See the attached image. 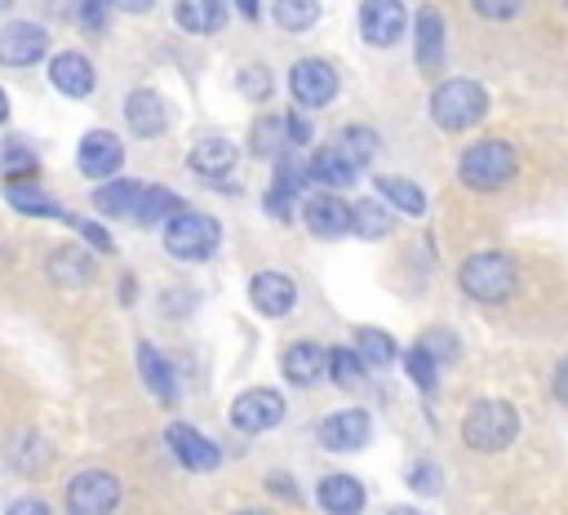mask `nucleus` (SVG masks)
Segmentation results:
<instances>
[{
  "instance_id": "obj_1",
  "label": "nucleus",
  "mask_w": 568,
  "mask_h": 515,
  "mask_svg": "<svg viewBox=\"0 0 568 515\" xmlns=\"http://www.w3.org/2000/svg\"><path fill=\"white\" fill-rule=\"evenodd\" d=\"M457 178L470 186V191H497L515 178V147L501 142V138H479L462 151L457 160Z\"/></svg>"
},
{
  "instance_id": "obj_2",
  "label": "nucleus",
  "mask_w": 568,
  "mask_h": 515,
  "mask_svg": "<svg viewBox=\"0 0 568 515\" xmlns=\"http://www.w3.org/2000/svg\"><path fill=\"white\" fill-rule=\"evenodd\" d=\"M515 280H519L515 262H510L506 253H497V249L470 253V258L462 262V271H457L462 293L475 297V302H506V297L515 293Z\"/></svg>"
},
{
  "instance_id": "obj_3",
  "label": "nucleus",
  "mask_w": 568,
  "mask_h": 515,
  "mask_svg": "<svg viewBox=\"0 0 568 515\" xmlns=\"http://www.w3.org/2000/svg\"><path fill=\"white\" fill-rule=\"evenodd\" d=\"M519 435V413L506 404V400H479L466 408L462 417V440L466 448H479V453H501L506 444H515Z\"/></svg>"
},
{
  "instance_id": "obj_4",
  "label": "nucleus",
  "mask_w": 568,
  "mask_h": 515,
  "mask_svg": "<svg viewBox=\"0 0 568 515\" xmlns=\"http://www.w3.org/2000/svg\"><path fill=\"white\" fill-rule=\"evenodd\" d=\"M484 111H488V93H484V84H475V80H444V84H435V93H430V120H435L444 133H462V129L479 124Z\"/></svg>"
},
{
  "instance_id": "obj_5",
  "label": "nucleus",
  "mask_w": 568,
  "mask_h": 515,
  "mask_svg": "<svg viewBox=\"0 0 568 515\" xmlns=\"http://www.w3.org/2000/svg\"><path fill=\"white\" fill-rule=\"evenodd\" d=\"M222 231H217V218L209 213H195V209H178L169 222H164V249L182 262H204L213 249H217Z\"/></svg>"
},
{
  "instance_id": "obj_6",
  "label": "nucleus",
  "mask_w": 568,
  "mask_h": 515,
  "mask_svg": "<svg viewBox=\"0 0 568 515\" xmlns=\"http://www.w3.org/2000/svg\"><path fill=\"white\" fill-rule=\"evenodd\" d=\"M120 506V479L111 471H80L71 484H67V511L71 515H111Z\"/></svg>"
},
{
  "instance_id": "obj_7",
  "label": "nucleus",
  "mask_w": 568,
  "mask_h": 515,
  "mask_svg": "<svg viewBox=\"0 0 568 515\" xmlns=\"http://www.w3.org/2000/svg\"><path fill=\"white\" fill-rule=\"evenodd\" d=\"M288 93L297 107H328L337 98V71L324 58H302L288 67Z\"/></svg>"
},
{
  "instance_id": "obj_8",
  "label": "nucleus",
  "mask_w": 568,
  "mask_h": 515,
  "mask_svg": "<svg viewBox=\"0 0 568 515\" xmlns=\"http://www.w3.org/2000/svg\"><path fill=\"white\" fill-rule=\"evenodd\" d=\"M302 222H306L311 235H320V240H337V235H351V231H355V213H351V204H346L337 191H315V195H306Z\"/></svg>"
},
{
  "instance_id": "obj_9",
  "label": "nucleus",
  "mask_w": 568,
  "mask_h": 515,
  "mask_svg": "<svg viewBox=\"0 0 568 515\" xmlns=\"http://www.w3.org/2000/svg\"><path fill=\"white\" fill-rule=\"evenodd\" d=\"M280 417H284V395L271 391V386H253V391H244V395L231 404V426L244 431V435L271 431Z\"/></svg>"
},
{
  "instance_id": "obj_10",
  "label": "nucleus",
  "mask_w": 568,
  "mask_h": 515,
  "mask_svg": "<svg viewBox=\"0 0 568 515\" xmlns=\"http://www.w3.org/2000/svg\"><path fill=\"white\" fill-rule=\"evenodd\" d=\"M408 27L404 0H359V36L373 49H390Z\"/></svg>"
},
{
  "instance_id": "obj_11",
  "label": "nucleus",
  "mask_w": 568,
  "mask_h": 515,
  "mask_svg": "<svg viewBox=\"0 0 568 515\" xmlns=\"http://www.w3.org/2000/svg\"><path fill=\"white\" fill-rule=\"evenodd\" d=\"M368 435H373V426H368L364 408H337L320 422V444L328 453H355V448L368 444Z\"/></svg>"
},
{
  "instance_id": "obj_12",
  "label": "nucleus",
  "mask_w": 568,
  "mask_h": 515,
  "mask_svg": "<svg viewBox=\"0 0 568 515\" xmlns=\"http://www.w3.org/2000/svg\"><path fill=\"white\" fill-rule=\"evenodd\" d=\"M49 53V36L36 22H9L0 27V67H31Z\"/></svg>"
},
{
  "instance_id": "obj_13",
  "label": "nucleus",
  "mask_w": 568,
  "mask_h": 515,
  "mask_svg": "<svg viewBox=\"0 0 568 515\" xmlns=\"http://www.w3.org/2000/svg\"><path fill=\"white\" fill-rule=\"evenodd\" d=\"M235 160H240V147H235L231 138H222V133H204V138H195V147H191V155H186L191 173L213 178V182H222V178L235 169Z\"/></svg>"
},
{
  "instance_id": "obj_14",
  "label": "nucleus",
  "mask_w": 568,
  "mask_h": 515,
  "mask_svg": "<svg viewBox=\"0 0 568 515\" xmlns=\"http://www.w3.org/2000/svg\"><path fill=\"white\" fill-rule=\"evenodd\" d=\"M248 297H253V306H257L262 315L280 320V315H288V311L297 306V284H293L284 271H257V275L248 280Z\"/></svg>"
},
{
  "instance_id": "obj_15",
  "label": "nucleus",
  "mask_w": 568,
  "mask_h": 515,
  "mask_svg": "<svg viewBox=\"0 0 568 515\" xmlns=\"http://www.w3.org/2000/svg\"><path fill=\"white\" fill-rule=\"evenodd\" d=\"M120 160H124V147H120L115 133L93 129V133L80 138V155H75V164H80L84 178H111V173L120 169Z\"/></svg>"
},
{
  "instance_id": "obj_16",
  "label": "nucleus",
  "mask_w": 568,
  "mask_h": 515,
  "mask_svg": "<svg viewBox=\"0 0 568 515\" xmlns=\"http://www.w3.org/2000/svg\"><path fill=\"white\" fill-rule=\"evenodd\" d=\"M306 178H311V169L302 164V155H297V151H280V155H275V182H271L266 209H271L275 218H288V213H293V209H288V200H293V195H302Z\"/></svg>"
},
{
  "instance_id": "obj_17",
  "label": "nucleus",
  "mask_w": 568,
  "mask_h": 515,
  "mask_svg": "<svg viewBox=\"0 0 568 515\" xmlns=\"http://www.w3.org/2000/svg\"><path fill=\"white\" fill-rule=\"evenodd\" d=\"M164 440H169V448L178 453V462H182L186 471H213V466L222 462L217 444H213L209 435H200L195 426H186V422H173V426L164 431Z\"/></svg>"
},
{
  "instance_id": "obj_18",
  "label": "nucleus",
  "mask_w": 568,
  "mask_h": 515,
  "mask_svg": "<svg viewBox=\"0 0 568 515\" xmlns=\"http://www.w3.org/2000/svg\"><path fill=\"white\" fill-rule=\"evenodd\" d=\"M413 53H417V67L422 71H439L444 67V13L435 4H422L417 9V22H413Z\"/></svg>"
},
{
  "instance_id": "obj_19",
  "label": "nucleus",
  "mask_w": 568,
  "mask_h": 515,
  "mask_svg": "<svg viewBox=\"0 0 568 515\" xmlns=\"http://www.w3.org/2000/svg\"><path fill=\"white\" fill-rule=\"evenodd\" d=\"M124 124L138 138H160L169 129V102L155 89H133L129 102H124Z\"/></svg>"
},
{
  "instance_id": "obj_20",
  "label": "nucleus",
  "mask_w": 568,
  "mask_h": 515,
  "mask_svg": "<svg viewBox=\"0 0 568 515\" xmlns=\"http://www.w3.org/2000/svg\"><path fill=\"white\" fill-rule=\"evenodd\" d=\"M93 275H98V262H93L89 249H80V244H58V249L49 253V280L62 284V289H84V284H93Z\"/></svg>"
},
{
  "instance_id": "obj_21",
  "label": "nucleus",
  "mask_w": 568,
  "mask_h": 515,
  "mask_svg": "<svg viewBox=\"0 0 568 515\" xmlns=\"http://www.w3.org/2000/svg\"><path fill=\"white\" fill-rule=\"evenodd\" d=\"M49 80H53V89L67 93V98H89L93 84H98L93 62H89L84 53H58V58H49Z\"/></svg>"
},
{
  "instance_id": "obj_22",
  "label": "nucleus",
  "mask_w": 568,
  "mask_h": 515,
  "mask_svg": "<svg viewBox=\"0 0 568 515\" xmlns=\"http://www.w3.org/2000/svg\"><path fill=\"white\" fill-rule=\"evenodd\" d=\"M324 373H328V351H324V346H315V342H293V346L284 351V377H288L293 386H315Z\"/></svg>"
},
{
  "instance_id": "obj_23",
  "label": "nucleus",
  "mask_w": 568,
  "mask_h": 515,
  "mask_svg": "<svg viewBox=\"0 0 568 515\" xmlns=\"http://www.w3.org/2000/svg\"><path fill=\"white\" fill-rule=\"evenodd\" d=\"M142 186H146V182H138V178H111V182H102V186L93 191V204H98V213H106V218H129V222H133L138 200H142Z\"/></svg>"
},
{
  "instance_id": "obj_24",
  "label": "nucleus",
  "mask_w": 568,
  "mask_h": 515,
  "mask_svg": "<svg viewBox=\"0 0 568 515\" xmlns=\"http://www.w3.org/2000/svg\"><path fill=\"white\" fill-rule=\"evenodd\" d=\"M138 373L146 382V391L160 400V404H178V382H173V368L169 360L151 346V342H138Z\"/></svg>"
},
{
  "instance_id": "obj_25",
  "label": "nucleus",
  "mask_w": 568,
  "mask_h": 515,
  "mask_svg": "<svg viewBox=\"0 0 568 515\" xmlns=\"http://www.w3.org/2000/svg\"><path fill=\"white\" fill-rule=\"evenodd\" d=\"M315 497L328 515H359L364 511V484L351 479V475H324Z\"/></svg>"
},
{
  "instance_id": "obj_26",
  "label": "nucleus",
  "mask_w": 568,
  "mask_h": 515,
  "mask_svg": "<svg viewBox=\"0 0 568 515\" xmlns=\"http://www.w3.org/2000/svg\"><path fill=\"white\" fill-rule=\"evenodd\" d=\"M173 18L186 36H213L226 22V0H178Z\"/></svg>"
},
{
  "instance_id": "obj_27",
  "label": "nucleus",
  "mask_w": 568,
  "mask_h": 515,
  "mask_svg": "<svg viewBox=\"0 0 568 515\" xmlns=\"http://www.w3.org/2000/svg\"><path fill=\"white\" fill-rule=\"evenodd\" d=\"M306 169H311V182H320V186H333V191L351 186V182H355V173H359V169H355V164H351V160H346L337 147H324V151H315Z\"/></svg>"
},
{
  "instance_id": "obj_28",
  "label": "nucleus",
  "mask_w": 568,
  "mask_h": 515,
  "mask_svg": "<svg viewBox=\"0 0 568 515\" xmlns=\"http://www.w3.org/2000/svg\"><path fill=\"white\" fill-rule=\"evenodd\" d=\"M4 200L18 209V213H36V218H62L67 222V213H62V204L58 200H49L36 182H4Z\"/></svg>"
},
{
  "instance_id": "obj_29",
  "label": "nucleus",
  "mask_w": 568,
  "mask_h": 515,
  "mask_svg": "<svg viewBox=\"0 0 568 515\" xmlns=\"http://www.w3.org/2000/svg\"><path fill=\"white\" fill-rule=\"evenodd\" d=\"M373 186H377V195H382L395 213H408V218H422V213H426V195L417 191V182H408V178H377Z\"/></svg>"
},
{
  "instance_id": "obj_30",
  "label": "nucleus",
  "mask_w": 568,
  "mask_h": 515,
  "mask_svg": "<svg viewBox=\"0 0 568 515\" xmlns=\"http://www.w3.org/2000/svg\"><path fill=\"white\" fill-rule=\"evenodd\" d=\"M182 209V200L169 191V186H142V200H138V213H133V222L138 226H155V222H169L173 213Z\"/></svg>"
},
{
  "instance_id": "obj_31",
  "label": "nucleus",
  "mask_w": 568,
  "mask_h": 515,
  "mask_svg": "<svg viewBox=\"0 0 568 515\" xmlns=\"http://www.w3.org/2000/svg\"><path fill=\"white\" fill-rule=\"evenodd\" d=\"M351 213H355V235H364V240H386L395 226L386 200H359V204H351Z\"/></svg>"
},
{
  "instance_id": "obj_32",
  "label": "nucleus",
  "mask_w": 568,
  "mask_h": 515,
  "mask_svg": "<svg viewBox=\"0 0 568 515\" xmlns=\"http://www.w3.org/2000/svg\"><path fill=\"white\" fill-rule=\"evenodd\" d=\"M9 457H13V466H18L22 475H40L44 462H49V444H44V435L22 431V435L9 444Z\"/></svg>"
},
{
  "instance_id": "obj_33",
  "label": "nucleus",
  "mask_w": 568,
  "mask_h": 515,
  "mask_svg": "<svg viewBox=\"0 0 568 515\" xmlns=\"http://www.w3.org/2000/svg\"><path fill=\"white\" fill-rule=\"evenodd\" d=\"M271 18L284 31H311L320 22V0H275L271 4Z\"/></svg>"
},
{
  "instance_id": "obj_34",
  "label": "nucleus",
  "mask_w": 568,
  "mask_h": 515,
  "mask_svg": "<svg viewBox=\"0 0 568 515\" xmlns=\"http://www.w3.org/2000/svg\"><path fill=\"white\" fill-rule=\"evenodd\" d=\"M377 147H382V138H377L373 129H364V124H351V129H342V138H337V151H342L355 169H364V164L377 155Z\"/></svg>"
},
{
  "instance_id": "obj_35",
  "label": "nucleus",
  "mask_w": 568,
  "mask_h": 515,
  "mask_svg": "<svg viewBox=\"0 0 568 515\" xmlns=\"http://www.w3.org/2000/svg\"><path fill=\"white\" fill-rule=\"evenodd\" d=\"M364 373H368V364L359 360L355 346H333V351H328V377H333L337 386L355 391V386L364 382Z\"/></svg>"
},
{
  "instance_id": "obj_36",
  "label": "nucleus",
  "mask_w": 568,
  "mask_h": 515,
  "mask_svg": "<svg viewBox=\"0 0 568 515\" xmlns=\"http://www.w3.org/2000/svg\"><path fill=\"white\" fill-rule=\"evenodd\" d=\"M0 173H4V182H31L36 178V151L18 138H9L0 151Z\"/></svg>"
},
{
  "instance_id": "obj_37",
  "label": "nucleus",
  "mask_w": 568,
  "mask_h": 515,
  "mask_svg": "<svg viewBox=\"0 0 568 515\" xmlns=\"http://www.w3.org/2000/svg\"><path fill=\"white\" fill-rule=\"evenodd\" d=\"M284 142H288V133H284V115H262V120L253 124V133H248V147H253L257 155H280Z\"/></svg>"
},
{
  "instance_id": "obj_38",
  "label": "nucleus",
  "mask_w": 568,
  "mask_h": 515,
  "mask_svg": "<svg viewBox=\"0 0 568 515\" xmlns=\"http://www.w3.org/2000/svg\"><path fill=\"white\" fill-rule=\"evenodd\" d=\"M355 351H359V360H364L368 368H382V364L395 360V342H390L382 329H359V333H355Z\"/></svg>"
},
{
  "instance_id": "obj_39",
  "label": "nucleus",
  "mask_w": 568,
  "mask_h": 515,
  "mask_svg": "<svg viewBox=\"0 0 568 515\" xmlns=\"http://www.w3.org/2000/svg\"><path fill=\"white\" fill-rule=\"evenodd\" d=\"M417 346H422V351H426V355H430V360H435L439 368H444V364H453V360L462 355V342H457V337H453L448 329H426Z\"/></svg>"
},
{
  "instance_id": "obj_40",
  "label": "nucleus",
  "mask_w": 568,
  "mask_h": 515,
  "mask_svg": "<svg viewBox=\"0 0 568 515\" xmlns=\"http://www.w3.org/2000/svg\"><path fill=\"white\" fill-rule=\"evenodd\" d=\"M235 89H240L248 102H266L275 84H271V71H266V67L248 62V67H240V80H235Z\"/></svg>"
},
{
  "instance_id": "obj_41",
  "label": "nucleus",
  "mask_w": 568,
  "mask_h": 515,
  "mask_svg": "<svg viewBox=\"0 0 568 515\" xmlns=\"http://www.w3.org/2000/svg\"><path fill=\"white\" fill-rule=\"evenodd\" d=\"M404 368H408V377L422 386V391H435V377H439V364L422 351V346H408V355H404Z\"/></svg>"
},
{
  "instance_id": "obj_42",
  "label": "nucleus",
  "mask_w": 568,
  "mask_h": 515,
  "mask_svg": "<svg viewBox=\"0 0 568 515\" xmlns=\"http://www.w3.org/2000/svg\"><path fill=\"white\" fill-rule=\"evenodd\" d=\"M408 488L413 493H439L444 488V471L435 462H413L408 466Z\"/></svg>"
},
{
  "instance_id": "obj_43",
  "label": "nucleus",
  "mask_w": 568,
  "mask_h": 515,
  "mask_svg": "<svg viewBox=\"0 0 568 515\" xmlns=\"http://www.w3.org/2000/svg\"><path fill=\"white\" fill-rule=\"evenodd\" d=\"M519 4H524V0H470V9H475L479 18H488V22H506V18H515Z\"/></svg>"
},
{
  "instance_id": "obj_44",
  "label": "nucleus",
  "mask_w": 568,
  "mask_h": 515,
  "mask_svg": "<svg viewBox=\"0 0 568 515\" xmlns=\"http://www.w3.org/2000/svg\"><path fill=\"white\" fill-rule=\"evenodd\" d=\"M111 4H115V0H80V27H84V31H102Z\"/></svg>"
},
{
  "instance_id": "obj_45",
  "label": "nucleus",
  "mask_w": 568,
  "mask_h": 515,
  "mask_svg": "<svg viewBox=\"0 0 568 515\" xmlns=\"http://www.w3.org/2000/svg\"><path fill=\"white\" fill-rule=\"evenodd\" d=\"M284 133H288V147L297 151V147H306V142H311V133H315V129H311V120H306L302 111H288V115H284Z\"/></svg>"
},
{
  "instance_id": "obj_46",
  "label": "nucleus",
  "mask_w": 568,
  "mask_h": 515,
  "mask_svg": "<svg viewBox=\"0 0 568 515\" xmlns=\"http://www.w3.org/2000/svg\"><path fill=\"white\" fill-rule=\"evenodd\" d=\"M67 222H71V226H75V231H80L98 253H111V235H106L98 222H84V218H71V213H67Z\"/></svg>"
},
{
  "instance_id": "obj_47",
  "label": "nucleus",
  "mask_w": 568,
  "mask_h": 515,
  "mask_svg": "<svg viewBox=\"0 0 568 515\" xmlns=\"http://www.w3.org/2000/svg\"><path fill=\"white\" fill-rule=\"evenodd\" d=\"M4 515H53L40 497H18V502H9V511Z\"/></svg>"
},
{
  "instance_id": "obj_48",
  "label": "nucleus",
  "mask_w": 568,
  "mask_h": 515,
  "mask_svg": "<svg viewBox=\"0 0 568 515\" xmlns=\"http://www.w3.org/2000/svg\"><path fill=\"white\" fill-rule=\"evenodd\" d=\"M550 386H555V400H564V404H568V360H559V368H555Z\"/></svg>"
},
{
  "instance_id": "obj_49",
  "label": "nucleus",
  "mask_w": 568,
  "mask_h": 515,
  "mask_svg": "<svg viewBox=\"0 0 568 515\" xmlns=\"http://www.w3.org/2000/svg\"><path fill=\"white\" fill-rule=\"evenodd\" d=\"M266 488H271V493H280V497H288V502H297V488H293L284 475H271V479H266Z\"/></svg>"
},
{
  "instance_id": "obj_50",
  "label": "nucleus",
  "mask_w": 568,
  "mask_h": 515,
  "mask_svg": "<svg viewBox=\"0 0 568 515\" xmlns=\"http://www.w3.org/2000/svg\"><path fill=\"white\" fill-rule=\"evenodd\" d=\"M124 13H146V9H155V0H115Z\"/></svg>"
},
{
  "instance_id": "obj_51",
  "label": "nucleus",
  "mask_w": 568,
  "mask_h": 515,
  "mask_svg": "<svg viewBox=\"0 0 568 515\" xmlns=\"http://www.w3.org/2000/svg\"><path fill=\"white\" fill-rule=\"evenodd\" d=\"M235 9H240V13L248 18V22H253V18L262 13V4H257V0H235Z\"/></svg>"
},
{
  "instance_id": "obj_52",
  "label": "nucleus",
  "mask_w": 568,
  "mask_h": 515,
  "mask_svg": "<svg viewBox=\"0 0 568 515\" xmlns=\"http://www.w3.org/2000/svg\"><path fill=\"white\" fill-rule=\"evenodd\" d=\"M120 302H133V280H120Z\"/></svg>"
},
{
  "instance_id": "obj_53",
  "label": "nucleus",
  "mask_w": 568,
  "mask_h": 515,
  "mask_svg": "<svg viewBox=\"0 0 568 515\" xmlns=\"http://www.w3.org/2000/svg\"><path fill=\"white\" fill-rule=\"evenodd\" d=\"M386 515H426V511H417V506H390Z\"/></svg>"
},
{
  "instance_id": "obj_54",
  "label": "nucleus",
  "mask_w": 568,
  "mask_h": 515,
  "mask_svg": "<svg viewBox=\"0 0 568 515\" xmlns=\"http://www.w3.org/2000/svg\"><path fill=\"white\" fill-rule=\"evenodd\" d=\"M9 120V98H4V89H0V124Z\"/></svg>"
},
{
  "instance_id": "obj_55",
  "label": "nucleus",
  "mask_w": 568,
  "mask_h": 515,
  "mask_svg": "<svg viewBox=\"0 0 568 515\" xmlns=\"http://www.w3.org/2000/svg\"><path fill=\"white\" fill-rule=\"evenodd\" d=\"M235 515H271V511H262V506H248V511H235Z\"/></svg>"
},
{
  "instance_id": "obj_56",
  "label": "nucleus",
  "mask_w": 568,
  "mask_h": 515,
  "mask_svg": "<svg viewBox=\"0 0 568 515\" xmlns=\"http://www.w3.org/2000/svg\"><path fill=\"white\" fill-rule=\"evenodd\" d=\"M9 4H13V0H0V9H9Z\"/></svg>"
},
{
  "instance_id": "obj_57",
  "label": "nucleus",
  "mask_w": 568,
  "mask_h": 515,
  "mask_svg": "<svg viewBox=\"0 0 568 515\" xmlns=\"http://www.w3.org/2000/svg\"><path fill=\"white\" fill-rule=\"evenodd\" d=\"M564 4H568V0H564Z\"/></svg>"
}]
</instances>
